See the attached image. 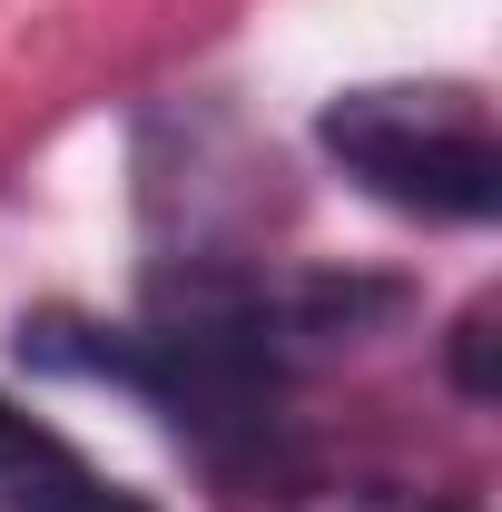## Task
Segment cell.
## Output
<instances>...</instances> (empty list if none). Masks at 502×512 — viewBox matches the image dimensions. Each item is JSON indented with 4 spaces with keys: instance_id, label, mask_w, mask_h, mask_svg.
<instances>
[{
    "instance_id": "obj_1",
    "label": "cell",
    "mask_w": 502,
    "mask_h": 512,
    "mask_svg": "<svg viewBox=\"0 0 502 512\" xmlns=\"http://www.w3.org/2000/svg\"><path fill=\"white\" fill-rule=\"evenodd\" d=\"M384 306V286H256V276H168L138 325L30 316L20 355L50 375H99L148 394L217 473L266 463L286 384L315 345L355 335V316Z\"/></svg>"
},
{
    "instance_id": "obj_2",
    "label": "cell",
    "mask_w": 502,
    "mask_h": 512,
    "mask_svg": "<svg viewBox=\"0 0 502 512\" xmlns=\"http://www.w3.org/2000/svg\"><path fill=\"white\" fill-rule=\"evenodd\" d=\"M315 148L365 197L434 227H483L502 207V138L473 89H345L315 119Z\"/></svg>"
},
{
    "instance_id": "obj_3",
    "label": "cell",
    "mask_w": 502,
    "mask_h": 512,
    "mask_svg": "<svg viewBox=\"0 0 502 512\" xmlns=\"http://www.w3.org/2000/svg\"><path fill=\"white\" fill-rule=\"evenodd\" d=\"M0 512H148L128 483H109L89 453L30 424L10 394H0Z\"/></svg>"
}]
</instances>
